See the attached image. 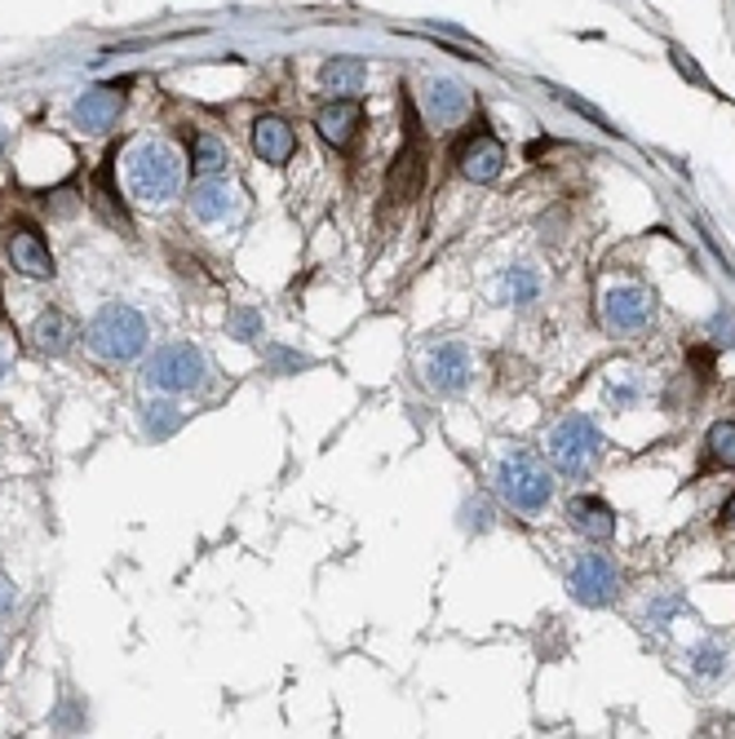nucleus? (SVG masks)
<instances>
[{
    "mask_svg": "<svg viewBox=\"0 0 735 739\" xmlns=\"http://www.w3.org/2000/svg\"><path fill=\"white\" fill-rule=\"evenodd\" d=\"M125 178L134 199L143 204H169L183 186V156L169 142H138L125 160Z\"/></svg>",
    "mask_w": 735,
    "mask_h": 739,
    "instance_id": "f257e3e1",
    "label": "nucleus"
},
{
    "mask_svg": "<svg viewBox=\"0 0 735 739\" xmlns=\"http://www.w3.org/2000/svg\"><path fill=\"white\" fill-rule=\"evenodd\" d=\"M85 342L98 359H111V364H129L147 351V324L134 306H102L89 328H85Z\"/></svg>",
    "mask_w": 735,
    "mask_h": 739,
    "instance_id": "f03ea898",
    "label": "nucleus"
},
{
    "mask_svg": "<svg viewBox=\"0 0 735 739\" xmlns=\"http://www.w3.org/2000/svg\"><path fill=\"white\" fill-rule=\"evenodd\" d=\"M497 492L510 510H523V514H541L550 505L553 483L546 474V465L532 456V452H510L501 456L497 465Z\"/></svg>",
    "mask_w": 735,
    "mask_h": 739,
    "instance_id": "7ed1b4c3",
    "label": "nucleus"
},
{
    "mask_svg": "<svg viewBox=\"0 0 735 739\" xmlns=\"http://www.w3.org/2000/svg\"><path fill=\"white\" fill-rule=\"evenodd\" d=\"M147 385L151 390H165V394H190V390H204L208 381V364L204 355L190 346V342H174V346H160L151 359H147Z\"/></svg>",
    "mask_w": 735,
    "mask_h": 739,
    "instance_id": "20e7f679",
    "label": "nucleus"
},
{
    "mask_svg": "<svg viewBox=\"0 0 735 739\" xmlns=\"http://www.w3.org/2000/svg\"><path fill=\"white\" fill-rule=\"evenodd\" d=\"M598 447H602V434H598V425H594L589 416H580V412H571L567 421H558V430L550 434V456L562 474H585V470L594 465Z\"/></svg>",
    "mask_w": 735,
    "mask_h": 739,
    "instance_id": "39448f33",
    "label": "nucleus"
},
{
    "mask_svg": "<svg viewBox=\"0 0 735 739\" xmlns=\"http://www.w3.org/2000/svg\"><path fill=\"white\" fill-rule=\"evenodd\" d=\"M421 111H425V125L430 129H452L470 116V93L461 80L452 76H434L425 80V93H421Z\"/></svg>",
    "mask_w": 735,
    "mask_h": 739,
    "instance_id": "423d86ee",
    "label": "nucleus"
},
{
    "mask_svg": "<svg viewBox=\"0 0 735 739\" xmlns=\"http://www.w3.org/2000/svg\"><path fill=\"white\" fill-rule=\"evenodd\" d=\"M616 589H620V571H616L611 558L585 554L576 566H571V598H576V602H585V607H602V602L616 598Z\"/></svg>",
    "mask_w": 735,
    "mask_h": 739,
    "instance_id": "0eeeda50",
    "label": "nucleus"
},
{
    "mask_svg": "<svg viewBox=\"0 0 735 739\" xmlns=\"http://www.w3.org/2000/svg\"><path fill=\"white\" fill-rule=\"evenodd\" d=\"M470 368H474V364H470V351H465L461 342H439V346H430L425 359H421L425 381H430L439 394H457V390H465Z\"/></svg>",
    "mask_w": 735,
    "mask_h": 739,
    "instance_id": "6e6552de",
    "label": "nucleus"
},
{
    "mask_svg": "<svg viewBox=\"0 0 735 739\" xmlns=\"http://www.w3.org/2000/svg\"><path fill=\"white\" fill-rule=\"evenodd\" d=\"M602 319L611 333H638L651 319V293L643 284H616L602 297Z\"/></svg>",
    "mask_w": 735,
    "mask_h": 739,
    "instance_id": "1a4fd4ad",
    "label": "nucleus"
},
{
    "mask_svg": "<svg viewBox=\"0 0 735 739\" xmlns=\"http://www.w3.org/2000/svg\"><path fill=\"white\" fill-rule=\"evenodd\" d=\"M457 165L470 183H497L501 169H506V147L492 138V134H474L461 151H457Z\"/></svg>",
    "mask_w": 735,
    "mask_h": 739,
    "instance_id": "9d476101",
    "label": "nucleus"
},
{
    "mask_svg": "<svg viewBox=\"0 0 735 739\" xmlns=\"http://www.w3.org/2000/svg\"><path fill=\"white\" fill-rule=\"evenodd\" d=\"M244 208V199H239V190L226 183V178H204V183L190 190V213L199 217V221H231L235 213Z\"/></svg>",
    "mask_w": 735,
    "mask_h": 739,
    "instance_id": "9b49d317",
    "label": "nucleus"
},
{
    "mask_svg": "<svg viewBox=\"0 0 735 739\" xmlns=\"http://www.w3.org/2000/svg\"><path fill=\"white\" fill-rule=\"evenodd\" d=\"M360 125H364V111H360V102H355V98H333V102L315 116V129H320V134H324V142H333L337 151H346V147L355 142Z\"/></svg>",
    "mask_w": 735,
    "mask_h": 739,
    "instance_id": "f8f14e48",
    "label": "nucleus"
},
{
    "mask_svg": "<svg viewBox=\"0 0 735 739\" xmlns=\"http://www.w3.org/2000/svg\"><path fill=\"white\" fill-rule=\"evenodd\" d=\"M9 257H13V270H22L27 279H49L53 275V253L31 226H18L9 235Z\"/></svg>",
    "mask_w": 735,
    "mask_h": 739,
    "instance_id": "ddd939ff",
    "label": "nucleus"
},
{
    "mask_svg": "<svg viewBox=\"0 0 735 739\" xmlns=\"http://www.w3.org/2000/svg\"><path fill=\"white\" fill-rule=\"evenodd\" d=\"M253 151H257L266 165H288L293 151H297V134H293V125L280 120V116H262V120L253 125Z\"/></svg>",
    "mask_w": 735,
    "mask_h": 739,
    "instance_id": "4468645a",
    "label": "nucleus"
},
{
    "mask_svg": "<svg viewBox=\"0 0 735 739\" xmlns=\"http://www.w3.org/2000/svg\"><path fill=\"white\" fill-rule=\"evenodd\" d=\"M116 120H120V89L98 85V89L80 93V102H76V125H80L85 134H107Z\"/></svg>",
    "mask_w": 735,
    "mask_h": 739,
    "instance_id": "2eb2a0df",
    "label": "nucleus"
},
{
    "mask_svg": "<svg viewBox=\"0 0 735 739\" xmlns=\"http://www.w3.org/2000/svg\"><path fill=\"white\" fill-rule=\"evenodd\" d=\"M567 519H571V528H576L580 536H589V541H611V536H616V510H611L607 501L580 496V501H571Z\"/></svg>",
    "mask_w": 735,
    "mask_h": 739,
    "instance_id": "dca6fc26",
    "label": "nucleus"
},
{
    "mask_svg": "<svg viewBox=\"0 0 735 739\" xmlns=\"http://www.w3.org/2000/svg\"><path fill=\"white\" fill-rule=\"evenodd\" d=\"M421 178H425V151H421L416 134H412V138H408V147H403V156H399V165H394V178H390V199L408 204V199L421 190Z\"/></svg>",
    "mask_w": 735,
    "mask_h": 739,
    "instance_id": "f3484780",
    "label": "nucleus"
},
{
    "mask_svg": "<svg viewBox=\"0 0 735 739\" xmlns=\"http://www.w3.org/2000/svg\"><path fill=\"white\" fill-rule=\"evenodd\" d=\"M31 342H36L45 355H67L71 342H76V324H71V315H62V311H45V315L31 324Z\"/></svg>",
    "mask_w": 735,
    "mask_h": 739,
    "instance_id": "a211bd4d",
    "label": "nucleus"
},
{
    "mask_svg": "<svg viewBox=\"0 0 735 739\" xmlns=\"http://www.w3.org/2000/svg\"><path fill=\"white\" fill-rule=\"evenodd\" d=\"M364 80H367L364 58H333V62L324 67V89L337 93V98H355V93L364 89Z\"/></svg>",
    "mask_w": 735,
    "mask_h": 739,
    "instance_id": "6ab92c4d",
    "label": "nucleus"
},
{
    "mask_svg": "<svg viewBox=\"0 0 735 739\" xmlns=\"http://www.w3.org/2000/svg\"><path fill=\"white\" fill-rule=\"evenodd\" d=\"M537 293H541V275L532 266H514V270L501 275V302L528 306V302H537Z\"/></svg>",
    "mask_w": 735,
    "mask_h": 739,
    "instance_id": "aec40b11",
    "label": "nucleus"
},
{
    "mask_svg": "<svg viewBox=\"0 0 735 739\" xmlns=\"http://www.w3.org/2000/svg\"><path fill=\"white\" fill-rule=\"evenodd\" d=\"M190 165H195V174H217V169H226V142H217L213 134H195V142H190Z\"/></svg>",
    "mask_w": 735,
    "mask_h": 739,
    "instance_id": "412c9836",
    "label": "nucleus"
},
{
    "mask_svg": "<svg viewBox=\"0 0 735 739\" xmlns=\"http://www.w3.org/2000/svg\"><path fill=\"white\" fill-rule=\"evenodd\" d=\"M143 412H147V434H156V439L174 434V430H178V421H183V416H178V407H174V403H160V398H156V403H147Z\"/></svg>",
    "mask_w": 735,
    "mask_h": 739,
    "instance_id": "4be33fe9",
    "label": "nucleus"
},
{
    "mask_svg": "<svg viewBox=\"0 0 735 739\" xmlns=\"http://www.w3.org/2000/svg\"><path fill=\"white\" fill-rule=\"evenodd\" d=\"M709 452H714V461L735 470V421H723V425L709 430Z\"/></svg>",
    "mask_w": 735,
    "mask_h": 739,
    "instance_id": "5701e85b",
    "label": "nucleus"
},
{
    "mask_svg": "<svg viewBox=\"0 0 735 739\" xmlns=\"http://www.w3.org/2000/svg\"><path fill=\"white\" fill-rule=\"evenodd\" d=\"M638 390H643V385H638L634 372H620V376L611 372V381H607V398H611L616 407H629V403L638 398Z\"/></svg>",
    "mask_w": 735,
    "mask_h": 739,
    "instance_id": "b1692460",
    "label": "nucleus"
},
{
    "mask_svg": "<svg viewBox=\"0 0 735 739\" xmlns=\"http://www.w3.org/2000/svg\"><path fill=\"white\" fill-rule=\"evenodd\" d=\"M231 333H235L239 342H257V337H262V315H257V311H235V315H231Z\"/></svg>",
    "mask_w": 735,
    "mask_h": 739,
    "instance_id": "393cba45",
    "label": "nucleus"
},
{
    "mask_svg": "<svg viewBox=\"0 0 735 739\" xmlns=\"http://www.w3.org/2000/svg\"><path fill=\"white\" fill-rule=\"evenodd\" d=\"M723 669H727V651L723 647L709 642V647L696 651V673H723Z\"/></svg>",
    "mask_w": 735,
    "mask_h": 739,
    "instance_id": "a878e982",
    "label": "nucleus"
},
{
    "mask_svg": "<svg viewBox=\"0 0 735 739\" xmlns=\"http://www.w3.org/2000/svg\"><path fill=\"white\" fill-rule=\"evenodd\" d=\"M674 62H678V71H683V76H692V80H700V85H705V76H700V71H696V62H692V53H683V49H674Z\"/></svg>",
    "mask_w": 735,
    "mask_h": 739,
    "instance_id": "bb28decb",
    "label": "nucleus"
},
{
    "mask_svg": "<svg viewBox=\"0 0 735 739\" xmlns=\"http://www.w3.org/2000/svg\"><path fill=\"white\" fill-rule=\"evenodd\" d=\"M9 602H13V589H9V584H4V580H0V611H4V607H9Z\"/></svg>",
    "mask_w": 735,
    "mask_h": 739,
    "instance_id": "cd10ccee",
    "label": "nucleus"
},
{
    "mask_svg": "<svg viewBox=\"0 0 735 739\" xmlns=\"http://www.w3.org/2000/svg\"><path fill=\"white\" fill-rule=\"evenodd\" d=\"M4 368H9V346L0 342V376H4Z\"/></svg>",
    "mask_w": 735,
    "mask_h": 739,
    "instance_id": "c85d7f7f",
    "label": "nucleus"
},
{
    "mask_svg": "<svg viewBox=\"0 0 735 739\" xmlns=\"http://www.w3.org/2000/svg\"><path fill=\"white\" fill-rule=\"evenodd\" d=\"M727 523H735V496L727 501Z\"/></svg>",
    "mask_w": 735,
    "mask_h": 739,
    "instance_id": "c756f323",
    "label": "nucleus"
},
{
    "mask_svg": "<svg viewBox=\"0 0 735 739\" xmlns=\"http://www.w3.org/2000/svg\"><path fill=\"white\" fill-rule=\"evenodd\" d=\"M0 151H4V129H0Z\"/></svg>",
    "mask_w": 735,
    "mask_h": 739,
    "instance_id": "7c9ffc66",
    "label": "nucleus"
}]
</instances>
